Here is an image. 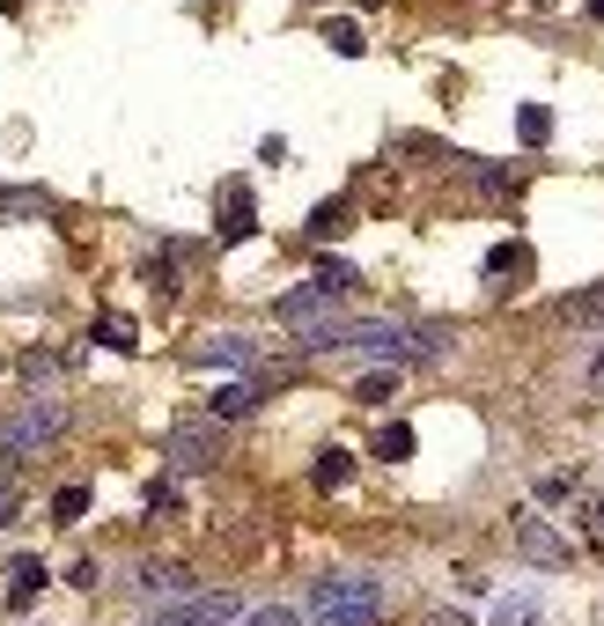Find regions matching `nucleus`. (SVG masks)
<instances>
[{
	"label": "nucleus",
	"instance_id": "1",
	"mask_svg": "<svg viewBox=\"0 0 604 626\" xmlns=\"http://www.w3.org/2000/svg\"><path fill=\"white\" fill-rule=\"evenodd\" d=\"M67 435V398H30V406L0 413V472L30 464L37 450H52Z\"/></svg>",
	"mask_w": 604,
	"mask_h": 626
},
{
	"label": "nucleus",
	"instance_id": "6",
	"mask_svg": "<svg viewBox=\"0 0 604 626\" xmlns=\"http://www.w3.org/2000/svg\"><path fill=\"white\" fill-rule=\"evenodd\" d=\"M273 310H281V325H288V332H303V325H317V317H339V295L325 288V281H310V288H288Z\"/></svg>",
	"mask_w": 604,
	"mask_h": 626
},
{
	"label": "nucleus",
	"instance_id": "4",
	"mask_svg": "<svg viewBox=\"0 0 604 626\" xmlns=\"http://www.w3.org/2000/svg\"><path fill=\"white\" fill-rule=\"evenodd\" d=\"M237 619L243 612H237L229 590H193V597H177V604L155 612V626H237Z\"/></svg>",
	"mask_w": 604,
	"mask_h": 626
},
{
	"label": "nucleus",
	"instance_id": "3",
	"mask_svg": "<svg viewBox=\"0 0 604 626\" xmlns=\"http://www.w3.org/2000/svg\"><path fill=\"white\" fill-rule=\"evenodd\" d=\"M221 464V420H177L169 428V472H215Z\"/></svg>",
	"mask_w": 604,
	"mask_h": 626
},
{
	"label": "nucleus",
	"instance_id": "5",
	"mask_svg": "<svg viewBox=\"0 0 604 626\" xmlns=\"http://www.w3.org/2000/svg\"><path fill=\"white\" fill-rule=\"evenodd\" d=\"M516 553L538 560V568H568V538H560L538 508H516Z\"/></svg>",
	"mask_w": 604,
	"mask_h": 626
},
{
	"label": "nucleus",
	"instance_id": "30",
	"mask_svg": "<svg viewBox=\"0 0 604 626\" xmlns=\"http://www.w3.org/2000/svg\"><path fill=\"white\" fill-rule=\"evenodd\" d=\"M590 391H604V354H597V362H590Z\"/></svg>",
	"mask_w": 604,
	"mask_h": 626
},
{
	"label": "nucleus",
	"instance_id": "10",
	"mask_svg": "<svg viewBox=\"0 0 604 626\" xmlns=\"http://www.w3.org/2000/svg\"><path fill=\"white\" fill-rule=\"evenodd\" d=\"M0 215L8 221H52V193H37V185H0Z\"/></svg>",
	"mask_w": 604,
	"mask_h": 626
},
{
	"label": "nucleus",
	"instance_id": "32",
	"mask_svg": "<svg viewBox=\"0 0 604 626\" xmlns=\"http://www.w3.org/2000/svg\"><path fill=\"white\" fill-rule=\"evenodd\" d=\"M590 15H597V23H604V0H590Z\"/></svg>",
	"mask_w": 604,
	"mask_h": 626
},
{
	"label": "nucleus",
	"instance_id": "15",
	"mask_svg": "<svg viewBox=\"0 0 604 626\" xmlns=\"http://www.w3.org/2000/svg\"><path fill=\"white\" fill-rule=\"evenodd\" d=\"M376 458H384V464H406L413 458V428H406V420H384V428H376Z\"/></svg>",
	"mask_w": 604,
	"mask_h": 626
},
{
	"label": "nucleus",
	"instance_id": "28",
	"mask_svg": "<svg viewBox=\"0 0 604 626\" xmlns=\"http://www.w3.org/2000/svg\"><path fill=\"white\" fill-rule=\"evenodd\" d=\"M15 508H23V494H15V480H0V530L15 524Z\"/></svg>",
	"mask_w": 604,
	"mask_h": 626
},
{
	"label": "nucleus",
	"instance_id": "29",
	"mask_svg": "<svg viewBox=\"0 0 604 626\" xmlns=\"http://www.w3.org/2000/svg\"><path fill=\"white\" fill-rule=\"evenodd\" d=\"M428 626H464V619H458V612H428Z\"/></svg>",
	"mask_w": 604,
	"mask_h": 626
},
{
	"label": "nucleus",
	"instance_id": "22",
	"mask_svg": "<svg viewBox=\"0 0 604 626\" xmlns=\"http://www.w3.org/2000/svg\"><path fill=\"white\" fill-rule=\"evenodd\" d=\"M23 376H30V384H37V398H52V376H59V354H52V347H37V354H23Z\"/></svg>",
	"mask_w": 604,
	"mask_h": 626
},
{
	"label": "nucleus",
	"instance_id": "31",
	"mask_svg": "<svg viewBox=\"0 0 604 626\" xmlns=\"http://www.w3.org/2000/svg\"><path fill=\"white\" fill-rule=\"evenodd\" d=\"M15 8H23V0H0V15H15Z\"/></svg>",
	"mask_w": 604,
	"mask_h": 626
},
{
	"label": "nucleus",
	"instance_id": "26",
	"mask_svg": "<svg viewBox=\"0 0 604 626\" xmlns=\"http://www.w3.org/2000/svg\"><path fill=\"white\" fill-rule=\"evenodd\" d=\"M391 391H398V376L384 369V376H362V384H354V398H362V406H384Z\"/></svg>",
	"mask_w": 604,
	"mask_h": 626
},
{
	"label": "nucleus",
	"instance_id": "17",
	"mask_svg": "<svg viewBox=\"0 0 604 626\" xmlns=\"http://www.w3.org/2000/svg\"><path fill=\"white\" fill-rule=\"evenodd\" d=\"M81 516H89V486H59V494H52V524L67 530V524H81Z\"/></svg>",
	"mask_w": 604,
	"mask_h": 626
},
{
	"label": "nucleus",
	"instance_id": "23",
	"mask_svg": "<svg viewBox=\"0 0 604 626\" xmlns=\"http://www.w3.org/2000/svg\"><path fill=\"white\" fill-rule=\"evenodd\" d=\"M97 339H103V347H119V354H133V347H141L133 317H103V325H97Z\"/></svg>",
	"mask_w": 604,
	"mask_h": 626
},
{
	"label": "nucleus",
	"instance_id": "11",
	"mask_svg": "<svg viewBox=\"0 0 604 626\" xmlns=\"http://www.w3.org/2000/svg\"><path fill=\"white\" fill-rule=\"evenodd\" d=\"M221 237H229V243L259 237V207H251V193H243V185H237L229 199H221Z\"/></svg>",
	"mask_w": 604,
	"mask_h": 626
},
{
	"label": "nucleus",
	"instance_id": "2",
	"mask_svg": "<svg viewBox=\"0 0 604 626\" xmlns=\"http://www.w3.org/2000/svg\"><path fill=\"white\" fill-rule=\"evenodd\" d=\"M310 612L325 619V612H384V582L376 575H317L310 582Z\"/></svg>",
	"mask_w": 604,
	"mask_h": 626
},
{
	"label": "nucleus",
	"instance_id": "24",
	"mask_svg": "<svg viewBox=\"0 0 604 626\" xmlns=\"http://www.w3.org/2000/svg\"><path fill=\"white\" fill-rule=\"evenodd\" d=\"M494 626H538V604L531 597H502L494 604Z\"/></svg>",
	"mask_w": 604,
	"mask_h": 626
},
{
	"label": "nucleus",
	"instance_id": "14",
	"mask_svg": "<svg viewBox=\"0 0 604 626\" xmlns=\"http://www.w3.org/2000/svg\"><path fill=\"white\" fill-rule=\"evenodd\" d=\"M310 480H317V494H339V486L354 480V458H347V450H325V458H317V472H310Z\"/></svg>",
	"mask_w": 604,
	"mask_h": 626
},
{
	"label": "nucleus",
	"instance_id": "25",
	"mask_svg": "<svg viewBox=\"0 0 604 626\" xmlns=\"http://www.w3.org/2000/svg\"><path fill=\"white\" fill-rule=\"evenodd\" d=\"M237 626H303V619H295V604H259V612H243Z\"/></svg>",
	"mask_w": 604,
	"mask_h": 626
},
{
	"label": "nucleus",
	"instance_id": "27",
	"mask_svg": "<svg viewBox=\"0 0 604 626\" xmlns=\"http://www.w3.org/2000/svg\"><path fill=\"white\" fill-rule=\"evenodd\" d=\"M582 530H590V546H604V494L597 502H582Z\"/></svg>",
	"mask_w": 604,
	"mask_h": 626
},
{
	"label": "nucleus",
	"instance_id": "12",
	"mask_svg": "<svg viewBox=\"0 0 604 626\" xmlns=\"http://www.w3.org/2000/svg\"><path fill=\"white\" fill-rule=\"evenodd\" d=\"M8 575H15V590H8V604H15V612H23V604H37V590H45V560L23 553L15 568H8Z\"/></svg>",
	"mask_w": 604,
	"mask_h": 626
},
{
	"label": "nucleus",
	"instance_id": "7",
	"mask_svg": "<svg viewBox=\"0 0 604 626\" xmlns=\"http://www.w3.org/2000/svg\"><path fill=\"white\" fill-rule=\"evenodd\" d=\"M133 597H163V604L193 597V568L185 560H147L141 575H133Z\"/></svg>",
	"mask_w": 604,
	"mask_h": 626
},
{
	"label": "nucleus",
	"instance_id": "21",
	"mask_svg": "<svg viewBox=\"0 0 604 626\" xmlns=\"http://www.w3.org/2000/svg\"><path fill=\"white\" fill-rule=\"evenodd\" d=\"M325 45H332L339 59H354V52H362V23H347V15H332V23H325Z\"/></svg>",
	"mask_w": 604,
	"mask_h": 626
},
{
	"label": "nucleus",
	"instance_id": "9",
	"mask_svg": "<svg viewBox=\"0 0 604 626\" xmlns=\"http://www.w3.org/2000/svg\"><path fill=\"white\" fill-rule=\"evenodd\" d=\"M259 398H266L259 384H221L215 398H207V420H221V428H229V420H243V413H259Z\"/></svg>",
	"mask_w": 604,
	"mask_h": 626
},
{
	"label": "nucleus",
	"instance_id": "19",
	"mask_svg": "<svg viewBox=\"0 0 604 626\" xmlns=\"http://www.w3.org/2000/svg\"><path fill=\"white\" fill-rule=\"evenodd\" d=\"M524 265H531V251H524V243H494V251H486V273H494V281L524 273Z\"/></svg>",
	"mask_w": 604,
	"mask_h": 626
},
{
	"label": "nucleus",
	"instance_id": "13",
	"mask_svg": "<svg viewBox=\"0 0 604 626\" xmlns=\"http://www.w3.org/2000/svg\"><path fill=\"white\" fill-rule=\"evenodd\" d=\"M560 317H568V325H604V281L582 288V295H560Z\"/></svg>",
	"mask_w": 604,
	"mask_h": 626
},
{
	"label": "nucleus",
	"instance_id": "8",
	"mask_svg": "<svg viewBox=\"0 0 604 626\" xmlns=\"http://www.w3.org/2000/svg\"><path fill=\"white\" fill-rule=\"evenodd\" d=\"M193 362L199 369H251V362H259V347H251L243 332H215V339H199V347H193Z\"/></svg>",
	"mask_w": 604,
	"mask_h": 626
},
{
	"label": "nucleus",
	"instance_id": "16",
	"mask_svg": "<svg viewBox=\"0 0 604 626\" xmlns=\"http://www.w3.org/2000/svg\"><path fill=\"white\" fill-rule=\"evenodd\" d=\"M347 221H354V207H347V199H325V207L310 215V237H317V243H332Z\"/></svg>",
	"mask_w": 604,
	"mask_h": 626
},
{
	"label": "nucleus",
	"instance_id": "18",
	"mask_svg": "<svg viewBox=\"0 0 604 626\" xmlns=\"http://www.w3.org/2000/svg\"><path fill=\"white\" fill-rule=\"evenodd\" d=\"M147 516H155V524H169V516H185V486L155 480V486H147Z\"/></svg>",
	"mask_w": 604,
	"mask_h": 626
},
{
	"label": "nucleus",
	"instance_id": "20",
	"mask_svg": "<svg viewBox=\"0 0 604 626\" xmlns=\"http://www.w3.org/2000/svg\"><path fill=\"white\" fill-rule=\"evenodd\" d=\"M516 133H524V147H538L553 133V111H546V103H524V111H516Z\"/></svg>",
	"mask_w": 604,
	"mask_h": 626
}]
</instances>
